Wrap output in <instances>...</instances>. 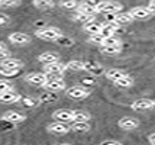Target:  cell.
Masks as SVG:
<instances>
[{"mask_svg": "<svg viewBox=\"0 0 155 145\" xmlns=\"http://www.w3.org/2000/svg\"><path fill=\"white\" fill-rule=\"evenodd\" d=\"M122 7V3L116 0H101L99 5H96V13H117Z\"/></svg>", "mask_w": 155, "mask_h": 145, "instance_id": "6da1fadb", "label": "cell"}, {"mask_svg": "<svg viewBox=\"0 0 155 145\" xmlns=\"http://www.w3.org/2000/svg\"><path fill=\"white\" fill-rule=\"evenodd\" d=\"M61 34H62L61 29L57 26H47V28H41L35 31V36L45 39V41H55Z\"/></svg>", "mask_w": 155, "mask_h": 145, "instance_id": "7a4b0ae2", "label": "cell"}, {"mask_svg": "<svg viewBox=\"0 0 155 145\" xmlns=\"http://www.w3.org/2000/svg\"><path fill=\"white\" fill-rule=\"evenodd\" d=\"M65 71H67L65 64H62L60 60L44 65V73H45L48 77H60V76H62Z\"/></svg>", "mask_w": 155, "mask_h": 145, "instance_id": "3957f363", "label": "cell"}, {"mask_svg": "<svg viewBox=\"0 0 155 145\" xmlns=\"http://www.w3.org/2000/svg\"><path fill=\"white\" fill-rule=\"evenodd\" d=\"M65 94L70 99H74V100H81V99H86L90 96V90L88 87H83V86H73V87H65Z\"/></svg>", "mask_w": 155, "mask_h": 145, "instance_id": "277c9868", "label": "cell"}, {"mask_svg": "<svg viewBox=\"0 0 155 145\" xmlns=\"http://www.w3.org/2000/svg\"><path fill=\"white\" fill-rule=\"evenodd\" d=\"M42 87H44L45 90L58 93V91L65 90V81H64L62 78H58V77H48V80L44 83Z\"/></svg>", "mask_w": 155, "mask_h": 145, "instance_id": "5b68a950", "label": "cell"}, {"mask_svg": "<svg viewBox=\"0 0 155 145\" xmlns=\"http://www.w3.org/2000/svg\"><path fill=\"white\" fill-rule=\"evenodd\" d=\"M155 107V102L152 99H136L134 103L130 104V109L136 112H143V110H151Z\"/></svg>", "mask_w": 155, "mask_h": 145, "instance_id": "8992f818", "label": "cell"}, {"mask_svg": "<svg viewBox=\"0 0 155 145\" xmlns=\"http://www.w3.org/2000/svg\"><path fill=\"white\" fill-rule=\"evenodd\" d=\"M47 131L51 132V133H55V135H65V133H68L71 129H70V125H68L67 122L57 120V122H52V124L48 125Z\"/></svg>", "mask_w": 155, "mask_h": 145, "instance_id": "52a82bcc", "label": "cell"}, {"mask_svg": "<svg viewBox=\"0 0 155 145\" xmlns=\"http://www.w3.org/2000/svg\"><path fill=\"white\" fill-rule=\"evenodd\" d=\"M117 125H119L120 129H125V131H134V129H136V128L139 126V120H138L136 117L125 116V117H122V119H119Z\"/></svg>", "mask_w": 155, "mask_h": 145, "instance_id": "ba28073f", "label": "cell"}, {"mask_svg": "<svg viewBox=\"0 0 155 145\" xmlns=\"http://www.w3.org/2000/svg\"><path fill=\"white\" fill-rule=\"evenodd\" d=\"M2 119H5V120H7V122H10V124H22V122H25L26 120V116L23 115V113H20V112L18 110H7L3 116H2Z\"/></svg>", "mask_w": 155, "mask_h": 145, "instance_id": "9c48e42d", "label": "cell"}, {"mask_svg": "<svg viewBox=\"0 0 155 145\" xmlns=\"http://www.w3.org/2000/svg\"><path fill=\"white\" fill-rule=\"evenodd\" d=\"M84 70L94 77L96 76H103V74H104V67L101 65L100 62H96V61L84 62Z\"/></svg>", "mask_w": 155, "mask_h": 145, "instance_id": "30bf717a", "label": "cell"}, {"mask_svg": "<svg viewBox=\"0 0 155 145\" xmlns=\"http://www.w3.org/2000/svg\"><path fill=\"white\" fill-rule=\"evenodd\" d=\"M129 13L134 16V19H148L152 16V12L148 10V7L147 6H135L130 9V12Z\"/></svg>", "mask_w": 155, "mask_h": 145, "instance_id": "8fae6325", "label": "cell"}, {"mask_svg": "<svg viewBox=\"0 0 155 145\" xmlns=\"http://www.w3.org/2000/svg\"><path fill=\"white\" fill-rule=\"evenodd\" d=\"M20 94L15 93L13 90H6V91H2L0 93V103L2 104H12L19 102Z\"/></svg>", "mask_w": 155, "mask_h": 145, "instance_id": "7c38bea8", "label": "cell"}, {"mask_svg": "<svg viewBox=\"0 0 155 145\" xmlns=\"http://www.w3.org/2000/svg\"><path fill=\"white\" fill-rule=\"evenodd\" d=\"M26 81L34 86H44V83L48 80V76L45 73H31V74H26Z\"/></svg>", "mask_w": 155, "mask_h": 145, "instance_id": "4fadbf2b", "label": "cell"}, {"mask_svg": "<svg viewBox=\"0 0 155 145\" xmlns=\"http://www.w3.org/2000/svg\"><path fill=\"white\" fill-rule=\"evenodd\" d=\"M9 42H12L15 45H28L31 42V36L23 32H13L9 35Z\"/></svg>", "mask_w": 155, "mask_h": 145, "instance_id": "5bb4252c", "label": "cell"}, {"mask_svg": "<svg viewBox=\"0 0 155 145\" xmlns=\"http://www.w3.org/2000/svg\"><path fill=\"white\" fill-rule=\"evenodd\" d=\"M71 116H73V110L71 109H57L52 113V117L55 120H60V122H71Z\"/></svg>", "mask_w": 155, "mask_h": 145, "instance_id": "9a60e30c", "label": "cell"}, {"mask_svg": "<svg viewBox=\"0 0 155 145\" xmlns=\"http://www.w3.org/2000/svg\"><path fill=\"white\" fill-rule=\"evenodd\" d=\"M0 65L5 67V68H23V62L18 58H12V57H7L5 60H2Z\"/></svg>", "mask_w": 155, "mask_h": 145, "instance_id": "2e32d148", "label": "cell"}, {"mask_svg": "<svg viewBox=\"0 0 155 145\" xmlns=\"http://www.w3.org/2000/svg\"><path fill=\"white\" fill-rule=\"evenodd\" d=\"M75 9H77V12H78V13L90 15V16H94V15H96V6L90 5V3H87V2L78 3V5L75 6Z\"/></svg>", "mask_w": 155, "mask_h": 145, "instance_id": "e0dca14e", "label": "cell"}, {"mask_svg": "<svg viewBox=\"0 0 155 145\" xmlns=\"http://www.w3.org/2000/svg\"><path fill=\"white\" fill-rule=\"evenodd\" d=\"M58 60H60V55L57 52H52V51H45L38 57V61L44 62V64H49V62L58 61Z\"/></svg>", "mask_w": 155, "mask_h": 145, "instance_id": "ac0fdd59", "label": "cell"}, {"mask_svg": "<svg viewBox=\"0 0 155 145\" xmlns=\"http://www.w3.org/2000/svg\"><path fill=\"white\" fill-rule=\"evenodd\" d=\"M57 100H58V94L55 91H49V90H45L38 99L39 103H54Z\"/></svg>", "mask_w": 155, "mask_h": 145, "instance_id": "d6986e66", "label": "cell"}, {"mask_svg": "<svg viewBox=\"0 0 155 145\" xmlns=\"http://www.w3.org/2000/svg\"><path fill=\"white\" fill-rule=\"evenodd\" d=\"M113 83L117 86V87H122V89H129V87H132L134 86V78L128 74H125V76L119 77L117 80H115Z\"/></svg>", "mask_w": 155, "mask_h": 145, "instance_id": "ffe728a7", "label": "cell"}, {"mask_svg": "<svg viewBox=\"0 0 155 145\" xmlns=\"http://www.w3.org/2000/svg\"><path fill=\"white\" fill-rule=\"evenodd\" d=\"M90 117V113L86 110H73L71 122H88Z\"/></svg>", "mask_w": 155, "mask_h": 145, "instance_id": "44dd1931", "label": "cell"}, {"mask_svg": "<svg viewBox=\"0 0 155 145\" xmlns=\"http://www.w3.org/2000/svg\"><path fill=\"white\" fill-rule=\"evenodd\" d=\"M100 28H101V23L94 22V21H90V22H87V23H83V29L90 35L99 34V32H100Z\"/></svg>", "mask_w": 155, "mask_h": 145, "instance_id": "7402d4cb", "label": "cell"}, {"mask_svg": "<svg viewBox=\"0 0 155 145\" xmlns=\"http://www.w3.org/2000/svg\"><path fill=\"white\" fill-rule=\"evenodd\" d=\"M115 22L117 25H126V23H130V22H134V16L129 13H120V12H117L115 13Z\"/></svg>", "mask_w": 155, "mask_h": 145, "instance_id": "603a6c76", "label": "cell"}, {"mask_svg": "<svg viewBox=\"0 0 155 145\" xmlns=\"http://www.w3.org/2000/svg\"><path fill=\"white\" fill-rule=\"evenodd\" d=\"M100 51L104 55H117L122 51V44H119V45H104V47H100Z\"/></svg>", "mask_w": 155, "mask_h": 145, "instance_id": "cb8c5ba5", "label": "cell"}, {"mask_svg": "<svg viewBox=\"0 0 155 145\" xmlns=\"http://www.w3.org/2000/svg\"><path fill=\"white\" fill-rule=\"evenodd\" d=\"M34 6L39 10H48V9H52L55 6V2L54 0H34L32 2Z\"/></svg>", "mask_w": 155, "mask_h": 145, "instance_id": "d4e9b609", "label": "cell"}, {"mask_svg": "<svg viewBox=\"0 0 155 145\" xmlns=\"http://www.w3.org/2000/svg\"><path fill=\"white\" fill-rule=\"evenodd\" d=\"M70 129L74 132L84 133V132L90 131V124H88V122H73V124L70 125Z\"/></svg>", "mask_w": 155, "mask_h": 145, "instance_id": "484cf974", "label": "cell"}, {"mask_svg": "<svg viewBox=\"0 0 155 145\" xmlns=\"http://www.w3.org/2000/svg\"><path fill=\"white\" fill-rule=\"evenodd\" d=\"M126 73H123L122 70L119 68H110V70H104V76L107 77L109 80H112V81H115V80H117L119 77L125 76Z\"/></svg>", "mask_w": 155, "mask_h": 145, "instance_id": "4316f807", "label": "cell"}, {"mask_svg": "<svg viewBox=\"0 0 155 145\" xmlns=\"http://www.w3.org/2000/svg\"><path fill=\"white\" fill-rule=\"evenodd\" d=\"M65 68L70 71H83L84 70V61L80 60H71L70 62L65 64Z\"/></svg>", "mask_w": 155, "mask_h": 145, "instance_id": "83f0119b", "label": "cell"}, {"mask_svg": "<svg viewBox=\"0 0 155 145\" xmlns=\"http://www.w3.org/2000/svg\"><path fill=\"white\" fill-rule=\"evenodd\" d=\"M20 70L22 68H5V67H2V68H0V76L2 77H16L20 74Z\"/></svg>", "mask_w": 155, "mask_h": 145, "instance_id": "f1b7e54d", "label": "cell"}, {"mask_svg": "<svg viewBox=\"0 0 155 145\" xmlns=\"http://www.w3.org/2000/svg\"><path fill=\"white\" fill-rule=\"evenodd\" d=\"M54 42H57V44H58V45H61V47H73V45H74V41H73L71 38L64 36L62 34H61Z\"/></svg>", "mask_w": 155, "mask_h": 145, "instance_id": "f546056e", "label": "cell"}, {"mask_svg": "<svg viewBox=\"0 0 155 145\" xmlns=\"http://www.w3.org/2000/svg\"><path fill=\"white\" fill-rule=\"evenodd\" d=\"M122 44V41L119 38H116L115 35H112V36H106V38H103V41L100 42V45L99 47H104V45H119Z\"/></svg>", "mask_w": 155, "mask_h": 145, "instance_id": "4dcf8cb0", "label": "cell"}, {"mask_svg": "<svg viewBox=\"0 0 155 145\" xmlns=\"http://www.w3.org/2000/svg\"><path fill=\"white\" fill-rule=\"evenodd\" d=\"M74 21L75 22H81V23H87L90 21H94V16H90V15H84V13H78L74 16Z\"/></svg>", "mask_w": 155, "mask_h": 145, "instance_id": "1f68e13d", "label": "cell"}, {"mask_svg": "<svg viewBox=\"0 0 155 145\" xmlns=\"http://www.w3.org/2000/svg\"><path fill=\"white\" fill-rule=\"evenodd\" d=\"M19 102H22V104H25V106H29V107H34V106H36V104L39 103L36 99H34V97H20Z\"/></svg>", "mask_w": 155, "mask_h": 145, "instance_id": "d6a6232c", "label": "cell"}, {"mask_svg": "<svg viewBox=\"0 0 155 145\" xmlns=\"http://www.w3.org/2000/svg\"><path fill=\"white\" fill-rule=\"evenodd\" d=\"M20 5V0H0V7H16Z\"/></svg>", "mask_w": 155, "mask_h": 145, "instance_id": "836d02e7", "label": "cell"}, {"mask_svg": "<svg viewBox=\"0 0 155 145\" xmlns=\"http://www.w3.org/2000/svg\"><path fill=\"white\" fill-rule=\"evenodd\" d=\"M58 5L62 9H75V6H77V3H75L74 0H60Z\"/></svg>", "mask_w": 155, "mask_h": 145, "instance_id": "e575fe53", "label": "cell"}, {"mask_svg": "<svg viewBox=\"0 0 155 145\" xmlns=\"http://www.w3.org/2000/svg\"><path fill=\"white\" fill-rule=\"evenodd\" d=\"M103 41V36L100 34H93L90 35V42L94 44V45H100V42Z\"/></svg>", "mask_w": 155, "mask_h": 145, "instance_id": "d590c367", "label": "cell"}, {"mask_svg": "<svg viewBox=\"0 0 155 145\" xmlns=\"http://www.w3.org/2000/svg\"><path fill=\"white\" fill-rule=\"evenodd\" d=\"M6 90H12V83L7 80H0V93Z\"/></svg>", "mask_w": 155, "mask_h": 145, "instance_id": "8d00e7d4", "label": "cell"}, {"mask_svg": "<svg viewBox=\"0 0 155 145\" xmlns=\"http://www.w3.org/2000/svg\"><path fill=\"white\" fill-rule=\"evenodd\" d=\"M9 22H10V18H9L6 13H2V12H0V26H5Z\"/></svg>", "mask_w": 155, "mask_h": 145, "instance_id": "74e56055", "label": "cell"}, {"mask_svg": "<svg viewBox=\"0 0 155 145\" xmlns=\"http://www.w3.org/2000/svg\"><path fill=\"white\" fill-rule=\"evenodd\" d=\"M120 141H116V139H106V141H101V145H120Z\"/></svg>", "mask_w": 155, "mask_h": 145, "instance_id": "f35d334b", "label": "cell"}, {"mask_svg": "<svg viewBox=\"0 0 155 145\" xmlns=\"http://www.w3.org/2000/svg\"><path fill=\"white\" fill-rule=\"evenodd\" d=\"M7 57H10V51H9V49H2V51H0V61H2V60H5V58H7Z\"/></svg>", "mask_w": 155, "mask_h": 145, "instance_id": "ab89813d", "label": "cell"}, {"mask_svg": "<svg viewBox=\"0 0 155 145\" xmlns=\"http://www.w3.org/2000/svg\"><path fill=\"white\" fill-rule=\"evenodd\" d=\"M148 10H151L152 13L155 12V0H149V3H148Z\"/></svg>", "mask_w": 155, "mask_h": 145, "instance_id": "60d3db41", "label": "cell"}, {"mask_svg": "<svg viewBox=\"0 0 155 145\" xmlns=\"http://www.w3.org/2000/svg\"><path fill=\"white\" fill-rule=\"evenodd\" d=\"M149 144L154 145L155 144V133L152 132V133H149Z\"/></svg>", "mask_w": 155, "mask_h": 145, "instance_id": "b9f144b4", "label": "cell"}, {"mask_svg": "<svg viewBox=\"0 0 155 145\" xmlns=\"http://www.w3.org/2000/svg\"><path fill=\"white\" fill-rule=\"evenodd\" d=\"M2 49H6V44L0 41V51H2Z\"/></svg>", "mask_w": 155, "mask_h": 145, "instance_id": "7bdbcfd3", "label": "cell"}, {"mask_svg": "<svg viewBox=\"0 0 155 145\" xmlns=\"http://www.w3.org/2000/svg\"><path fill=\"white\" fill-rule=\"evenodd\" d=\"M75 3H77V5H78V3H83V2H86V0H74Z\"/></svg>", "mask_w": 155, "mask_h": 145, "instance_id": "ee69618b", "label": "cell"}]
</instances>
